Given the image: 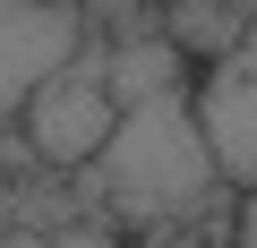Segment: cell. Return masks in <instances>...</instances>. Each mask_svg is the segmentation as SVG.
Listing matches in <instances>:
<instances>
[{
    "label": "cell",
    "mask_w": 257,
    "mask_h": 248,
    "mask_svg": "<svg viewBox=\"0 0 257 248\" xmlns=\"http://www.w3.org/2000/svg\"><path fill=\"white\" fill-rule=\"evenodd\" d=\"M86 180H94V205H111L120 222H189L231 197L214 171V146L197 129V94H163V103L120 111V137L103 146V163Z\"/></svg>",
    "instance_id": "6da1fadb"
},
{
    "label": "cell",
    "mask_w": 257,
    "mask_h": 248,
    "mask_svg": "<svg viewBox=\"0 0 257 248\" xmlns=\"http://www.w3.org/2000/svg\"><path fill=\"white\" fill-rule=\"evenodd\" d=\"M18 129H26V146H35L52 171H94V163H103V146L120 137V103H111V77H103V43H94L77 69H60V77L18 111Z\"/></svg>",
    "instance_id": "7a4b0ae2"
},
{
    "label": "cell",
    "mask_w": 257,
    "mask_h": 248,
    "mask_svg": "<svg viewBox=\"0 0 257 248\" xmlns=\"http://www.w3.org/2000/svg\"><path fill=\"white\" fill-rule=\"evenodd\" d=\"M197 129L214 146V171L231 197H257V35L197 77Z\"/></svg>",
    "instance_id": "3957f363"
},
{
    "label": "cell",
    "mask_w": 257,
    "mask_h": 248,
    "mask_svg": "<svg viewBox=\"0 0 257 248\" xmlns=\"http://www.w3.org/2000/svg\"><path fill=\"white\" fill-rule=\"evenodd\" d=\"M103 77H111V103L138 111V103H163V94H197L189 86V52L172 35H138V43H103Z\"/></svg>",
    "instance_id": "277c9868"
},
{
    "label": "cell",
    "mask_w": 257,
    "mask_h": 248,
    "mask_svg": "<svg viewBox=\"0 0 257 248\" xmlns=\"http://www.w3.org/2000/svg\"><path fill=\"white\" fill-rule=\"evenodd\" d=\"M163 35L189 52V60H231L248 35H257V9H206V0H180V9H163Z\"/></svg>",
    "instance_id": "5b68a950"
},
{
    "label": "cell",
    "mask_w": 257,
    "mask_h": 248,
    "mask_svg": "<svg viewBox=\"0 0 257 248\" xmlns=\"http://www.w3.org/2000/svg\"><path fill=\"white\" fill-rule=\"evenodd\" d=\"M0 120H9V111H0Z\"/></svg>",
    "instance_id": "8992f818"
}]
</instances>
